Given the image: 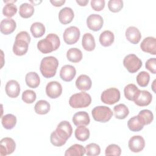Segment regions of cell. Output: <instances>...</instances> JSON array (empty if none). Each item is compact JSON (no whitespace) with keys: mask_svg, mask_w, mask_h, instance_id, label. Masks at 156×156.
I'll use <instances>...</instances> for the list:
<instances>
[{"mask_svg":"<svg viewBox=\"0 0 156 156\" xmlns=\"http://www.w3.org/2000/svg\"><path fill=\"white\" fill-rule=\"evenodd\" d=\"M30 2H32V3H33V4H34V5H37L38 4H40V2H41V1H40V2H39V1H30Z\"/></svg>","mask_w":156,"mask_h":156,"instance_id":"c3c4849f","label":"cell"},{"mask_svg":"<svg viewBox=\"0 0 156 156\" xmlns=\"http://www.w3.org/2000/svg\"><path fill=\"white\" fill-rule=\"evenodd\" d=\"M121 154V149L120 147L115 144H109L105 149V154L106 156L116 155L119 156Z\"/></svg>","mask_w":156,"mask_h":156,"instance_id":"b9f144b4","label":"cell"},{"mask_svg":"<svg viewBox=\"0 0 156 156\" xmlns=\"http://www.w3.org/2000/svg\"><path fill=\"white\" fill-rule=\"evenodd\" d=\"M91 7L95 11H101L105 7L104 0H91Z\"/></svg>","mask_w":156,"mask_h":156,"instance_id":"7bdbcfd3","label":"cell"},{"mask_svg":"<svg viewBox=\"0 0 156 156\" xmlns=\"http://www.w3.org/2000/svg\"><path fill=\"white\" fill-rule=\"evenodd\" d=\"M152 99V95L146 90H141L139 95L134 101L135 104L140 107H144L149 105Z\"/></svg>","mask_w":156,"mask_h":156,"instance_id":"7402d4cb","label":"cell"},{"mask_svg":"<svg viewBox=\"0 0 156 156\" xmlns=\"http://www.w3.org/2000/svg\"><path fill=\"white\" fill-rule=\"evenodd\" d=\"M66 57L71 62L78 63L82 59V52L78 48H72L68 50Z\"/></svg>","mask_w":156,"mask_h":156,"instance_id":"4316f807","label":"cell"},{"mask_svg":"<svg viewBox=\"0 0 156 156\" xmlns=\"http://www.w3.org/2000/svg\"><path fill=\"white\" fill-rule=\"evenodd\" d=\"M138 84L141 87L147 86L150 80V75L146 71H141L138 74L136 78Z\"/></svg>","mask_w":156,"mask_h":156,"instance_id":"74e56055","label":"cell"},{"mask_svg":"<svg viewBox=\"0 0 156 156\" xmlns=\"http://www.w3.org/2000/svg\"><path fill=\"white\" fill-rule=\"evenodd\" d=\"M88 0H76V2L80 6H85L88 3Z\"/></svg>","mask_w":156,"mask_h":156,"instance_id":"bcb514c9","label":"cell"},{"mask_svg":"<svg viewBox=\"0 0 156 156\" xmlns=\"http://www.w3.org/2000/svg\"><path fill=\"white\" fill-rule=\"evenodd\" d=\"M16 148L14 140L10 137H5L0 141V155L4 156L12 154Z\"/></svg>","mask_w":156,"mask_h":156,"instance_id":"30bf717a","label":"cell"},{"mask_svg":"<svg viewBox=\"0 0 156 156\" xmlns=\"http://www.w3.org/2000/svg\"><path fill=\"white\" fill-rule=\"evenodd\" d=\"M144 125H148L151 124L154 119V115L152 112L147 109L141 110L137 115Z\"/></svg>","mask_w":156,"mask_h":156,"instance_id":"d590c367","label":"cell"},{"mask_svg":"<svg viewBox=\"0 0 156 156\" xmlns=\"http://www.w3.org/2000/svg\"><path fill=\"white\" fill-rule=\"evenodd\" d=\"M16 27V22L12 18H5L1 21V32L4 35L12 34L14 32Z\"/></svg>","mask_w":156,"mask_h":156,"instance_id":"d6986e66","label":"cell"},{"mask_svg":"<svg viewBox=\"0 0 156 156\" xmlns=\"http://www.w3.org/2000/svg\"><path fill=\"white\" fill-rule=\"evenodd\" d=\"M60 40L55 34H49L45 38L40 40L37 43L38 49L43 54H48L58 49Z\"/></svg>","mask_w":156,"mask_h":156,"instance_id":"6da1fadb","label":"cell"},{"mask_svg":"<svg viewBox=\"0 0 156 156\" xmlns=\"http://www.w3.org/2000/svg\"><path fill=\"white\" fill-rule=\"evenodd\" d=\"M30 30L31 34L35 38H40L42 37L46 31L44 24L40 22L34 23L31 25Z\"/></svg>","mask_w":156,"mask_h":156,"instance_id":"e575fe53","label":"cell"},{"mask_svg":"<svg viewBox=\"0 0 156 156\" xmlns=\"http://www.w3.org/2000/svg\"><path fill=\"white\" fill-rule=\"evenodd\" d=\"M80 32L76 26H70L66 28L63 35L64 41L68 44H75L80 38Z\"/></svg>","mask_w":156,"mask_h":156,"instance_id":"9c48e42d","label":"cell"},{"mask_svg":"<svg viewBox=\"0 0 156 156\" xmlns=\"http://www.w3.org/2000/svg\"><path fill=\"white\" fill-rule=\"evenodd\" d=\"M5 90L9 97L11 98H17L20 93V84L15 80H10L5 85Z\"/></svg>","mask_w":156,"mask_h":156,"instance_id":"9a60e30c","label":"cell"},{"mask_svg":"<svg viewBox=\"0 0 156 156\" xmlns=\"http://www.w3.org/2000/svg\"><path fill=\"white\" fill-rule=\"evenodd\" d=\"M34 13V8L33 4L27 2L23 3L20 6L19 14L23 18H28L31 17Z\"/></svg>","mask_w":156,"mask_h":156,"instance_id":"1f68e13d","label":"cell"},{"mask_svg":"<svg viewBox=\"0 0 156 156\" xmlns=\"http://www.w3.org/2000/svg\"><path fill=\"white\" fill-rule=\"evenodd\" d=\"M30 37L27 32L21 31L15 37V41L13 46V52L18 56L24 55L28 51Z\"/></svg>","mask_w":156,"mask_h":156,"instance_id":"7a4b0ae2","label":"cell"},{"mask_svg":"<svg viewBox=\"0 0 156 156\" xmlns=\"http://www.w3.org/2000/svg\"><path fill=\"white\" fill-rule=\"evenodd\" d=\"M91 102L90 95L83 91L73 94L69 99V105L74 108H85L89 106Z\"/></svg>","mask_w":156,"mask_h":156,"instance_id":"277c9868","label":"cell"},{"mask_svg":"<svg viewBox=\"0 0 156 156\" xmlns=\"http://www.w3.org/2000/svg\"><path fill=\"white\" fill-rule=\"evenodd\" d=\"M50 104L45 100H40L37 101L34 106V110L36 113L39 115L47 114L50 110Z\"/></svg>","mask_w":156,"mask_h":156,"instance_id":"836d02e7","label":"cell"},{"mask_svg":"<svg viewBox=\"0 0 156 156\" xmlns=\"http://www.w3.org/2000/svg\"><path fill=\"white\" fill-rule=\"evenodd\" d=\"M155 80H154V82H153V83H152V90L154 91V92H155Z\"/></svg>","mask_w":156,"mask_h":156,"instance_id":"7dc6e473","label":"cell"},{"mask_svg":"<svg viewBox=\"0 0 156 156\" xmlns=\"http://www.w3.org/2000/svg\"><path fill=\"white\" fill-rule=\"evenodd\" d=\"M65 0H60V1H52V0H51L50 1V2L54 5V6H55V7H60L62 6V5H63L65 3Z\"/></svg>","mask_w":156,"mask_h":156,"instance_id":"f6af8a7d","label":"cell"},{"mask_svg":"<svg viewBox=\"0 0 156 156\" xmlns=\"http://www.w3.org/2000/svg\"><path fill=\"white\" fill-rule=\"evenodd\" d=\"M104 20L98 14H91L87 19V25L89 29L93 31H98L103 26Z\"/></svg>","mask_w":156,"mask_h":156,"instance_id":"7c38bea8","label":"cell"},{"mask_svg":"<svg viewBox=\"0 0 156 156\" xmlns=\"http://www.w3.org/2000/svg\"><path fill=\"white\" fill-rule=\"evenodd\" d=\"M76 74V68L70 65H65L62 67L60 71V78L65 82L71 81Z\"/></svg>","mask_w":156,"mask_h":156,"instance_id":"2e32d148","label":"cell"},{"mask_svg":"<svg viewBox=\"0 0 156 156\" xmlns=\"http://www.w3.org/2000/svg\"><path fill=\"white\" fill-rule=\"evenodd\" d=\"M145 66L151 73L156 74V59L155 58H151L148 59L146 62Z\"/></svg>","mask_w":156,"mask_h":156,"instance_id":"ee69618b","label":"cell"},{"mask_svg":"<svg viewBox=\"0 0 156 156\" xmlns=\"http://www.w3.org/2000/svg\"><path fill=\"white\" fill-rule=\"evenodd\" d=\"M74 135L77 140L80 141H85L90 137V130L85 126H79L76 129Z\"/></svg>","mask_w":156,"mask_h":156,"instance_id":"4dcf8cb0","label":"cell"},{"mask_svg":"<svg viewBox=\"0 0 156 156\" xmlns=\"http://www.w3.org/2000/svg\"><path fill=\"white\" fill-rule=\"evenodd\" d=\"M115 36L110 30H104L99 36V42L102 46L108 47L111 46L114 42Z\"/></svg>","mask_w":156,"mask_h":156,"instance_id":"d4e9b609","label":"cell"},{"mask_svg":"<svg viewBox=\"0 0 156 156\" xmlns=\"http://www.w3.org/2000/svg\"><path fill=\"white\" fill-rule=\"evenodd\" d=\"M1 123L5 129H12L16 124V118L13 114H7L2 117Z\"/></svg>","mask_w":156,"mask_h":156,"instance_id":"d6a6232c","label":"cell"},{"mask_svg":"<svg viewBox=\"0 0 156 156\" xmlns=\"http://www.w3.org/2000/svg\"><path fill=\"white\" fill-rule=\"evenodd\" d=\"M74 124L76 126H87L90 124V119L87 112L84 111H80L76 113L72 118Z\"/></svg>","mask_w":156,"mask_h":156,"instance_id":"ac0fdd59","label":"cell"},{"mask_svg":"<svg viewBox=\"0 0 156 156\" xmlns=\"http://www.w3.org/2000/svg\"><path fill=\"white\" fill-rule=\"evenodd\" d=\"M26 85L32 88H37L40 83V79L38 74L35 72H29L25 77Z\"/></svg>","mask_w":156,"mask_h":156,"instance_id":"484cf974","label":"cell"},{"mask_svg":"<svg viewBox=\"0 0 156 156\" xmlns=\"http://www.w3.org/2000/svg\"><path fill=\"white\" fill-rule=\"evenodd\" d=\"M74 16V12L70 7H65L61 9L58 13V20L63 24L70 23Z\"/></svg>","mask_w":156,"mask_h":156,"instance_id":"44dd1931","label":"cell"},{"mask_svg":"<svg viewBox=\"0 0 156 156\" xmlns=\"http://www.w3.org/2000/svg\"><path fill=\"white\" fill-rule=\"evenodd\" d=\"M144 124L138 116H134L130 118L127 122V126L132 132H139L144 127Z\"/></svg>","mask_w":156,"mask_h":156,"instance_id":"f1b7e54d","label":"cell"},{"mask_svg":"<svg viewBox=\"0 0 156 156\" xmlns=\"http://www.w3.org/2000/svg\"><path fill=\"white\" fill-rule=\"evenodd\" d=\"M92 85V82L90 77L86 74L80 75L76 80V86L79 90H89Z\"/></svg>","mask_w":156,"mask_h":156,"instance_id":"ffe728a7","label":"cell"},{"mask_svg":"<svg viewBox=\"0 0 156 156\" xmlns=\"http://www.w3.org/2000/svg\"><path fill=\"white\" fill-rule=\"evenodd\" d=\"M120 91L116 88H109L104 90L101 96V101L106 104L112 105L120 99Z\"/></svg>","mask_w":156,"mask_h":156,"instance_id":"52a82bcc","label":"cell"},{"mask_svg":"<svg viewBox=\"0 0 156 156\" xmlns=\"http://www.w3.org/2000/svg\"><path fill=\"white\" fill-rule=\"evenodd\" d=\"M108 7L112 12H118L123 7V1L122 0H110L108 2Z\"/></svg>","mask_w":156,"mask_h":156,"instance_id":"60d3db41","label":"cell"},{"mask_svg":"<svg viewBox=\"0 0 156 156\" xmlns=\"http://www.w3.org/2000/svg\"><path fill=\"white\" fill-rule=\"evenodd\" d=\"M85 154L88 156H96L100 154L101 148L96 143H90L85 146Z\"/></svg>","mask_w":156,"mask_h":156,"instance_id":"f35d334b","label":"cell"},{"mask_svg":"<svg viewBox=\"0 0 156 156\" xmlns=\"http://www.w3.org/2000/svg\"><path fill=\"white\" fill-rule=\"evenodd\" d=\"M58 66L57 58L54 56H48L44 57L40 63V70L45 78L54 77Z\"/></svg>","mask_w":156,"mask_h":156,"instance_id":"3957f363","label":"cell"},{"mask_svg":"<svg viewBox=\"0 0 156 156\" xmlns=\"http://www.w3.org/2000/svg\"><path fill=\"white\" fill-rule=\"evenodd\" d=\"M123 65L130 73H135L142 66V61L135 54H128L124 58Z\"/></svg>","mask_w":156,"mask_h":156,"instance_id":"8992f818","label":"cell"},{"mask_svg":"<svg viewBox=\"0 0 156 156\" xmlns=\"http://www.w3.org/2000/svg\"><path fill=\"white\" fill-rule=\"evenodd\" d=\"M141 50L152 55L156 54V39L153 37H146L140 44Z\"/></svg>","mask_w":156,"mask_h":156,"instance_id":"5bb4252c","label":"cell"},{"mask_svg":"<svg viewBox=\"0 0 156 156\" xmlns=\"http://www.w3.org/2000/svg\"><path fill=\"white\" fill-rule=\"evenodd\" d=\"M70 136H71L65 131L57 127L56 129L51 133L50 141L52 145L57 147H60L66 143L67 140Z\"/></svg>","mask_w":156,"mask_h":156,"instance_id":"ba28073f","label":"cell"},{"mask_svg":"<svg viewBox=\"0 0 156 156\" xmlns=\"http://www.w3.org/2000/svg\"><path fill=\"white\" fill-rule=\"evenodd\" d=\"M126 37L127 40L132 44H137L141 38V34L138 28L134 26L129 27L126 30Z\"/></svg>","mask_w":156,"mask_h":156,"instance_id":"e0dca14e","label":"cell"},{"mask_svg":"<svg viewBox=\"0 0 156 156\" xmlns=\"http://www.w3.org/2000/svg\"><path fill=\"white\" fill-rule=\"evenodd\" d=\"M14 2L7 3L2 9V14L7 17L11 18L17 12V7L13 4Z\"/></svg>","mask_w":156,"mask_h":156,"instance_id":"8d00e7d4","label":"cell"},{"mask_svg":"<svg viewBox=\"0 0 156 156\" xmlns=\"http://www.w3.org/2000/svg\"><path fill=\"white\" fill-rule=\"evenodd\" d=\"M140 90L133 83L127 85L124 89V96L126 99L129 101H134L140 93Z\"/></svg>","mask_w":156,"mask_h":156,"instance_id":"603a6c76","label":"cell"},{"mask_svg":"<svg viewBox=\"0 0 156 156\" xmlns=\"http://www.w3.org/2000/svg\"><path fill=\"white\" fill-rule=\"evenodd\" d=\"M113 112L115 118L119 119H125L129 114V108L124 104H119L115 105L113 108Z\"/></svg>","mask_w":156,"mask_h":156,"instance_id":"83f0119b","label":"cell"},{"mask_svg":"<svg viewBox=\"0 0 156 156\" xmlns=\"http://www.w3.org/2000/svg\"><path fill=\"white\" fill-rule=\"evenodd\" d=\"M62 93V85L57 81H51L49 82L46 87V93L47 96L51 99L58 98Z\"/></svg>","mask_w":156,"mask_h":156,"instance_id":"4fadbf2b","label":"cell"},{"mask_svg":"<svg viewBox=\"0 0 156 156\" xmlns=\"http://www.w3.org/2000/svg\"><path fill=\"white\" fill-rule=\"evenodd\" d=\"M85 154V148L81 144H74L66 149L65 153V156H82Z\"/></svg>","mask_w":156,"mask_h":156,"instance_id":"f546056e","label":"cell"},{"mask_svg":"<svg viewBox=\"0 0 156 156\" xmlns=\"http://www.w3.org/2000/svg\"><path fill=\"white\" fill-rule=\"evenodd\" d=\"M128 146L132 152L135 153L140 152L144 148V139L140 135H134L129 139Z\"/></svg>","mask_w":156,"mask_h":156,"instance_id":"8fae6325","label":"cell"},{"mask_svg":"<svg viewBox=\"0 0 156 156\" xmlns=\"http://www.w3.org/2000/svg\"><path fill=\"white\" fill-rule=\"evenodd\" d=\"M37 98L36 93L31 90H26L22 94V100L26 104L33 103Z\"/></svg>","mask_w":156,"mask_h":156,"instance_id":"ab89813d","label":"cell"},{"mask_svg":"<svg viewBox=\"0 0 156 156\" xmlns=\"http://www.w3.org/2000/svg\"><path fill=\"white\" fill-rule=\"evenodd\" d=\"M93 119L101 122H106L108 121L113 116L112 110L104 105H99L95 107L91 111Z\"/></svg>","mask_w":156,"mask_h":156,"instance_id":"5b68a950","label":"cell"},{"mask_svg":"<svg viewBox=\"0 0 156 156\" xmlns=\"http://www.w3.org/2000/svg\"><path fill=\"white\" fill-rule=\"evenodd\" d=\"M82 45L85 51H93L96 46L95 40L93 35L90 33H85L83 34L82 40Z\"/></svg>","mask_w":156,"mask_h":156,"instance_id":"cb8c5ba5","label":"cell"}]
</instances>
